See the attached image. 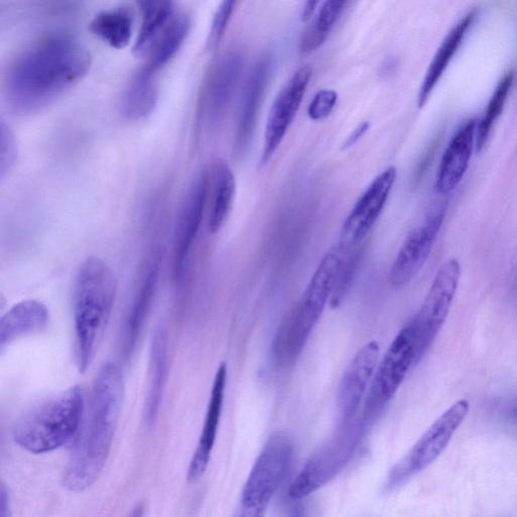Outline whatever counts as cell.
I'll use <instances>...</instances> for the list:
<instances>
[{
  "label": "cell",
  "mask_w": 517,
  "mask_h": 517,
  "mask_svg": "<svg viewBox=\"0 0 517 517\" xmlns=\"http://www.w3.org/2000/svg\"><path fill=\"white\" fill-rule=\"evenodd\" d=\"M91 66V55L77 39L50 34L31 43L10 63L4 76L9 105L32 114L78 83Z\"/></svg>",
  "instance_id": "obj_1"
},
{
  "label": "cell",
  "mask_w": 517,
  "mask_h": 517,
  "mask_svg": "<svg viewBox=\"0 0 517 517\" xmlns=\"http://www.w3.org/2000/svg\"><path fill=\"white\" fill-rule=\"evenodd\" d=\"M125 393L120 367L107 363L98 371L92 388L88 423L80 430L63 484L74 492L90 487L110 455Z\"/></svg>",
  "instance_id": "obj_2"
},
{
  "label": "cell",
  "mask_w": 517,
  "mask_h": 517,
  "mask_svg": "<svg viewBox=\"0 0 517 517\" xmlns=\"http://www.w3.org/2000/svg\"><path fill=\"white\" fill-rule=\"evenodd\" d=\"M117 287L114 271L100 258H87L77 271L73 288V320L76 363L82 374L91 366L107 329Z\"/></svg>",
  "instance_id": "obj_3"
},
{
  "label": "cell",
  "mask_w": 517,
  "mask_h": 517,
  "mask_svg": "<svg viewBox=\"0 0 517 517\" xmlns=\"http://www.w3.org/2000/svg\"><path fill=\"white\" fill-rule=\"evenodd\" d=\"M85 398L74 386L38 404L18 421L14 440L33 454L53 452L77 437L82 426Z\"/></svg>",
  "instance_id": "obj_4"
},
{
  "label": "cell",
  "mask_w": 517,
  "mask_h": 517,
  "mask_svg": "<svg viewBox=\"0 0 517 517\" xmlns=\"http://www.w3.org/2000/svg\"><path fill=\"white\" fill-rule=\"evenodd\" d=\"M352 250L341 243L321 261L302 297L278 336V355L287 361L298 358L332 301L340 276Z\"/></svg>",
  "instance_id": "obj_5"
},
{
  "label": "cell",
  "mask_w": 517,
  "mask_h": 517,
  "mask_svg": "<svg viewBox=\"0 0 517 517\" xmlns=\"http://www.w3.org/2000/svg\"><path fill=\"white\" fill-rule=\"evenodd\" d=\"M245 68V55L239 48L219 57L206 73L195 111V138L215 133L225 121L237 93Z\"/></svg>",
  "instance_id": "obj_6"
},
{
  "label": "cell",
  "mask_w": 517,
  "mask_h": 517,
  "mask_svg": "<svg viewBox=\"0 0 517 517\" xmlns=\"http://www.w3.org/2000/svg\"><path fill=\"white\" fill-rule=\"evenodd\" d=\"M294 444L285 433L273 434L258 456L241 495L238 517H264L292 462Z\"/></svg>",
  "instance_id": "obj_7"
},
{
  "label": "cell",
  "mask_w": 517,
  "mask_h": 517,
  "mask_svg": "<svg viewBox=\"0 0 517 517\" xmlns=\"http://www.w3.org/2000/svg\"><path fill=\"white\" fill-rule=\"evenodd\" d=\"M353 421L344 423L341 430L308 459L289 488L290 499L306 498L326 486L344 470L363 436L362 427L355 425Z\"/></svg>",
  "instance_id": "obj_8"
},
{
  "label": "cell",
  "mask_w": 517,
  "mask_h": 517,
  "mask_svg": "<svg viewBox=\"0 0 517 517\" xmlns=\"http://www.w3.org/2000/svg\"><path fill=\"white\" fill-rule=\"evenodd\" d=\"M418 362V333L415 318L397 334L382 360L365 398L364 420L372 421L394 397L411 366Z\"/></svg>",
  "instance_id": "obj_9"
},
{
  "label": "cell",
  "mask_w": 517,
  "mask_h": 517,
  "mask_svg": "<svg viewBox=\"0 0 517 517\" xmlns=\"http://www.w3.org/2000/svg\"><path fill=\"white\" fill-rule=\"evenodd\" d=\"M470 403L462 399L453 404L432 425L409 453L390 471L386 488L395 489L433 464L445 451L463 424Z\"/></svg>",
  "instance_id": "obj_10"
},
{
  "label": "cell",
  "mask_w": 517,
  "mask_h": 517,
  "mask_svg": "<svg viewBox=\"0 0 517 517\" xmlns=\"http://www.w3.org/2000/svg\"><path fill=\"white\" fill-rule=\"evenodd\" d=\"M210 168L200 167L182 195L174 228V277L180 283L210 200Z\"/></svg>",
  "instance_id": "obj_11"
},
{
  "label": "cell",
  "mask_w": 517,
  "mask_h": 517,
  "mask_svg": "<svg viewBox=\"0 0 517 517\" xmlns=\"http://www.w3.org/2000/svg\"><path fill=\"white\" fill-rule=\"evenodd\" d=\"M458 260L446 262L438 271L419 314L415 317L418 333V362L430 348L445 324L460 283Z\"/></svg>",
  "instance_id": "obj_12"
},
{
  "label": "cell",
  "mask_w": 517,
  "mask_h": 517,
  "mask_svg": "<svg viewBox=\"0 0 517 517\" xmlns=\"http://www.w3.org/2000/svg\"><path fill=\"white\" fill-rule=\"evenodd\" d=\"M312 77L313 68L302 66L293 73L277 94L266 123L261 165L266 164L282 144L300 109Z\"/></svg>",
  "instance_id": "obj_13"
},
{
  "label": "cell",
  "mask_w": 517,
  "mask_h": 517,
  "mask_svg": "<svg viewBox=\"0 0 517 517\" xmlns=\"http://www.w3.org/2000/svg\"><path fill=\"white\" fill-rule=\"evenodd\" d=\"M397 178V170L391 166L381 172L360 196L345 220L340 243L348 250H355L373 229Z\"/></svg>",
  "instance_id": "obj_14"
},
{
  "label": "cell",
  "mask_w": 517,
  "mask_h": 517,
  "mask_svg": "<svg viewBox=\"0 0 517 517\" xmlns=\"http://www.w3.org/2000/svg\"><path fill=\"white\" fill-rule=\"evenodd\" d=\"M273 66L272 57L263 55L253 65L243 84L233 144L234 156L238 160L246 155L253 141Z\"/></svg>",
  "instance_id": "obj_15"
},
{
  "label": "cell",
  "mask_w": 517,
  "mask_h": 517,
  "mask_svg": "<svg viewBox=\"0 0 517 517\" xmlns=\"http://www.w3.org/2000/svg\"><path fill=\"white\" fill-rule=\"evenodd\" d=\"M444 220L445 212L437 211L408 235L390 269L392 286L402 288L420 273L434 249Z\"/></svg>",
  "instance_id": "obj_16"
},
{
  "label": "cell",
  "mask_w": 517,
  "mask_h": 517,
  "mask_svg": "<svg viewBox=\"0 0 517 517\" xmlns=\"http://www.w3.org/2000/svg\"><path fill=\"white\" fill-rule=\"evenodd\" d=\"M377 342L366 344L345 370L338 391V406L344 423L354 420L361 402L366 398L380 361Z\"/></svg>",
  "instance_id": "obj_17"
},
{
  "label": "cell",
  "mask_w": 517,
  "mask_h": 517,
  "mask_svg": "<svg viewBox=\"0 0 517 517\" xmlns=\"http://www.w3.org/2000/svg\"><path fill=\"white\" fill-rule=\"evenodd\" d=\"M162 263L163 252L157 248L148 261L124 325L122 351L126 358L135 350L151 312L160 282Z\"/></svg>",
  "instance_id": "obj_18"
},
{
  "label": "cell",
  "mask_w": 517,
  "mask_h": 517,
  "mask_svg": "<svg viewBox=\"0 0 517 517\" xmlns=\"http://www.w3.org/2000/svg\"><path fill=\"white\" fill-rule=\"evenodd\" d=\"M227 382L228 367L222 363L215 376L208 412H206L197 449L190 463L188 478L191 481L199 479L209 466L221 423Z\"/></svg>",
  "instance_id": "obj_19"
},
{
  "label": "cell",
  "mask_w": 517,
  "mask_h": 517,
  "mask_svg": "<svg viewBox=\"0 0 517 517\" xmlns=\"http://www.w3.org/2000/svg\"><path fill=\"white\" fill-rule=\"evenodd\" d=\"M477 120H469L450 141L440 163L436 188L446 194L454 190L467 172L476 149Z\"/></svg>",
  "instance_id": "obj_20"
},
{
  "label": "cell",
  "mask_w": 517,
  "mask_h": 517,
  "mask_svg": "<svg viewBox=\"0 0 517 517\" xmlns=\"http://www.w3.org/2000/svg\"><path fill=\"white\" fill-rule=\"evenodd\" d=\"M50 322L49 310L37 300H25L14 305L0 321V349L14 342L43 333Z\"/></svg>",
  "instance_id": "obj_21"
},
{
  "label": "cell",
  "mask_w": 517,
  "mask_h": 517,
  "mask_svg": "<svg viewBox=\"0 0 517 517\" xmlns=\"http://www.w3.org/2000/svg\"><path fill=\"white\" fill-rule=\"evenodd\" d=\"M210 217L209 229L219 233L233 209L236 196V177L230 165L223 159L214 161L210 168Z\"/></svg>",
  "instance_id": "obj_22"
},
{
  "label": "cell",
  "mask_w": 517,
  "mask_h": 517,
  "mask_svg": "<svg viewBox=\"0 0 517 517\" xmlns=\"http://www.w3.org/2000/svg\"><path fill=\"white\" fill-rule=\"evenodd\" d=\"M477 12L472 11L468 13L462 20H460L455 27L449 32L444 39L436 55L434 56L430 67L423 80L418 96L419 108L425 107L435 87L446 72L452 59L458 52L463 40L465 39L468 30L472 27Z\"/></svg>",
  "instance_id": "obj_23"
},
{
  "label": "cell",
  "mask_w": 517,
  "mask_h": 517,
  "mask_svg": "<svg viewBox=\"0 0 517 517\" xmlns=\"http://www.w3.org/2000/svg\"><path fill=\"white\" fill-rule=\"evenodd\" d=\"M168 372V337L163 328L153 334L148 378V394L145 416L148 424H153L159 413Z\"/></svg>",
  "instance_id": "obj_24"
},
{
  "label": "cell",
  "mask_w": 517,
  "mask_h": 517,
  "mask_svg": "<svg viewBox=\"0 0 517 517\" xmlns=\"http://www.w3.org/2000/svg\"><path fill=\"white\" fill-rule=\"evenodd\" d=\"M154 77L142 67L130 80L122 97V112L126 118L139 121L153 113L159 97Z\"/></svg>",
  "instance_id": "obj_25"
},
{
  "label": "cell",
  "mask_w": 517,
  "mask_h": 517,
  "mask_svg": "<svg viewBox=\"0 0 517 517\" xmlns=\"http://www.w3.org/2000/svg\"><path fill=\"white\" fill-rule=\"evenodd\" d=\"M191 29V18L186 13L173 17L163 33L150 49L144 68L156 74L177 54Z\"/></svg>",
  "instance_id": "obj_26"
},
{
  "label": "cell",
  "mask_w": 517,
  "mask_h": 517,
  "mask_svg": "<svg viewBox=\"0 0 517 517\" xmlns=\"http://www.w3.org/2000/svg\"><path fill=\"white\" fill-rule=\"evenodd\" d=\"M90 31L116 49L130 43L134 31V16L124 7L99 12L90 22Z\"/></svg>",
  "instance_id": "obj_27"
},
{
  "label": "cell",
  "mask_w": 517,
  "mask_h": 517,
  "mask_svg": "<svg viewBox=\"0 0 517 517\" xmlns=\"http://www.w3.org/2000/svg\"><path fill=\"white\" fill-rule=\"evenodd\" d=\"M139 6L142 23L133 47L136 54L150 50L175 16L172 2H146L145 0L139 3Z\"/></svg>",
  "instance_id": "obj_28"
},
{
  "label": "cell",
  "mask_w": 517,
  "mask_h": 517,
  "mask_svg": "<svg viewBox=\"0 0 517 517\" xmlns=\"http://www.w3.org/2000/svg\"><path fill=\"white\" fill-rule=\"evenodd\" d=\"M348 5L347 2H326L321 5L300 39L299 49L303 55L317 51L327 42Z\"/></svg>",
  "instance_id": "obj_29"
},
{
  "label": "cell",
  "mask_w": 517,
  "mask_h": 517,
  "mask_svg": "<svg viewBox=\"0 0 517 517\" xmlns=\"http://www.w3.org/2000/svg\"><path fill=\"white\" fill-rule=\"evenodd\" d=\"M514 80V72H507L499 81L491 99L484 117L477 123L476 129V151L480 152L485 146L490 135L493 125L498 120L505 107L512 83Z\"/></svg>",
  "instance_id": "obj_30"
},
{
  "label": "cell",
  "mask_w": 517,
  "mask_h": 517,
  "mask_svg": "<svg viewBox=\"0 0 517 517\" xmlns=\"http://www.w3.org/2000/svg\"><path fill=\"white\" fill-rule=\"evenodd\" d=\"M18 160V144L11 127L0 122V177L4 179L16 165Z\"/></svg>",
  "instance_id": "obj_31"
},
{
  "label": "cell",
  "mask_w": 517,
  "mask_h": 517,
  "mask_svg": "<svg viewBox=\"0 0 517 517\" xmlns=\"http://www.w3.org/2000/svg\"><path fill=\"white\" fill-rule=\"evenodd\" d=\"M237 2L234 0H226L217 9L209 33L208 41H206V47L209 50L216 49L224 39L226 31L235 13Z\"/></svg>",
  "instance_id": "obj_32"
},
{
  "label": "cell",
  "mask_w": 517,
  "mask_h": 517,
  "mask_svg": "<svg viewBox=\"0 0 517 517\" xmlns=\"http://www.w3.org/2000/svg\"><path fill=\"white\" fill-rule=\"evenodd\" d=\"M339 95L333 89H322L310 101L307 116L310 120L319 122L331 116L338 103Z\"/></svg>",
  "instance_id": "obj_33"
},
{
  "label": "cell",
  "mask_w": 517,
  "mask_h": 517,
  "mask_svg": "<svg viewBox=\"0 0 517 517\" xmlns=\"http://www.w3.org/2000/svg\"><path fill=\"white\" fill-rule=\"evenodd\" d=\"M369 129V122H363L362 124H360L345 142L344 149L347 150L354 147L364 137V135L369 131Z\"/></svg>",
  "instance_id": "obj_34"
},
{
  "label": "cell",
  "mask_w": 517,
  "mask_h": 517,
  "mask_svg": "<svg viewBox=\"0 0 517 517\" xmlns=\"http://www.w3.org/2000/svg\"><path fill=\"white\" fill-rule=\"evenodd\" d=\"M503 416L507 423L517 427V397L505 404Z\"/></svg>",
  "instance_id": "obj_35"
},
{
  "label": "cell",
  "mask_w": 517,
  "mask_h": 517,
  "mask_svg": "<svg viewBox=\"0 0 517 517\" xmlns=\"http://www.w3.org/2000/svg\"><path fill=\"white\" fill-rule=\"evenodd\" d=\"M321 4L318 2H308L305 4L302 13H301V22L307 23L309 21H312L313 18L317 15V9L318 6Z\"/></svg>",
  "instance_id": "obj_36"
},
{
  "label": "cell",
  "mask_w": 517,
  "mask_h": 517,
  "mask_svg": "<svg viewBox=\"0 0 517 517\" xmlns=\"http://www.w3.org/2000/svg\"><path fill=\"white\" fill-rule=\"evenodd\" d=\"M293 503L289 508L288 517H307L306 510L301 500H292Z\"/></svg>",
  "instance_id": "obj_37"
},
{
  "label": "cell",
  "mask_w": 517,
  "mask_h": 517,
  "mask_svg": "<svg viewBox=\"0 0 517 517\" xmlns=\"http://www.w3.org/2000/svg\"><path fill=\"white\" fill-rule=\"evenodd\" d=\"M0 517H9V497L6 488H2V496H0Z\"/></svg>",
  "instance_id": "obj_38"
},
{
  "label": "cell",
  "mask_w": 517,
  "mask_h": 517,
  "mask_svg": "<svg viewBox=\"0 0 517 517\" xmlns=\"http://www.w3.org/2000/svg\"><path fill=\"white\" fill-rule=\"evenodd\" d=\"M129 517H144V506L137 505Z\"/></svg>",
  "instance_id": "obj_39"
}]
</instances>
